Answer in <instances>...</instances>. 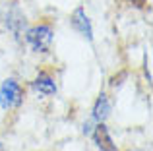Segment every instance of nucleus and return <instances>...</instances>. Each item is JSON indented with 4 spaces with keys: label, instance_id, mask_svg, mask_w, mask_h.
Listing matches in <instances>:
<instances>
[{
    "label": "nucleus",
    "instance_id": "7ed1b4c3",
    "mask_svg": "<svg viewBox=\"0 0 153 151\" xmlns=\"http://www.w3.org/2000/svg\"><path fill=\"white\" fill-rule=\"evenodd\" d=\"M2 23H4V27H6V31H10L12 37H14L16 41L22 39L23 31H25V27H27L25 16H23V12L19 10V6H16V4H12V6H8L6 10H4Z\"/></svg>",
    "mask_w": 153,
    "mask_h": 151
},
{
    "label": "nucleus",
    "instance_id": "0eeeda50",
    "mask_svg": "<svg viewBox=\"0 0 153 151\" xmlns=\"http://www.w3.org/2000/svg\"><path fill=\"white\" fill-rule=\"evenodd\" d=\"M111 110H112V105H111V99L108 95L105 93H99V97L95 99L93 107H91V113H89V120L99 124V122H107L108 116H111Z\"/></svg>",
    "mask_w": 153,
    "mask_h": 151
},
{
    "label": "nucleus",
    "instance_id": "f03ea898",
    "mask_svg": "<svg viewBox=\"0 0 153 151\" xmlns=\"http://www.w3.org/2000/svg\"><path fill=\"white\" fill-rule=\"evenodd\" d=\"M25 99V89L19 83V79L16 78H6L0 83V109L4 113L10 110H18L23 105Z\"/></svg>",
    "mask_w": 153,
    "mask_h": 151
},
{
    "label": "nucleus",
    "instance_id": "f257e3e1",
    "mask_svg": "<svg viewBox=\"0 0 153 151\" xmlns=\"http://www.w3.org/2000/svg\"><path fill=\"white\" fill-rule=\"evenodd\" d=\"M22 39L35 54H49L54 43V29L51 23H35L25 27Z\"/></svg>",
    "mask_w": 153,
    "mask_h": 151
},
{
    "label": "nucleus",
    "instance_id": "20e7f679",
    "mask_svg": "<svg viewBox=\"0 0 153 151\" xmlns=\"http://www.w3.org/2000/svg\"><path fill=\"white\" fill-rule=\"evenodd\" d=\"M70 25H72V29L78 31L85 41L93 43V39H95V35H93V23H91V18H89V14L85 12V8H83V6H78L74 12H72Z\"/></svg>",
    "mask_w": 153,
    "mask_h": 151
},
{
    "label": "nucleus",
    "instance_id": "1a4fd4ad",
    "mask_svg": "<svg viewBox=\"0 0 153 151\" xmlns=\"http://www.w3.org/2000/svg\"><path fill=\"white\" fill-rule=\"evenodd\" d=\"M0 151H4V147H2V144H0Z\"/></svg>",
    "mask_w": 153,
    "mask_h": 151
},
{
    "label": "nucleus",
    "instance_id": "39448f33",
    "mask_svg": "<svg viewBox=\"0 0 153 151\" xmlns=\"http://www.w3.org/2000/svg\"><path fill=\"white\" fill-rule=\"evenodd\" d=\"M31 89L37 95H41V97H54L58 93V83H56V78L51 72L41 70L31 79Z\"/></svg>",
    "mask_w": 153,
    "mask_h": 151
},
{
    "label": "nucleus",
    "instance_id": "423d86ee",
    "mask_svg": "<svg viewBox=\"0 0 153 151\" xmlns=\"http://www.w3.org/2000/svg\"><path fill=\"white\" fill-rule=\"evenodd\" d=\"M91 140H93L95 147L99 151H118V145L114 144V140H112V134L111 130H108L107 122H99V124H95L93 132H91Z\"/></svg>",
    "mask_w": 153,
    "mask_h": 151
},
{
    "label": "nucleus",
    "instance_id": "6e6552de",
    "mask_svg": "<svg viewBox=\"0 0 153 151\" xmlns=\"http://www.w3.org/2000/svg\"><path fill=\"white\" fill-rule=\"evenodd\" d=\"M93 128H95V122H91L89 118H87V120L82 124V134H83L85 138H89V136H91V132H93Z\"/></svg>",
    "mask_w": 153,
    "mask_h": 151
}]
</instances>
